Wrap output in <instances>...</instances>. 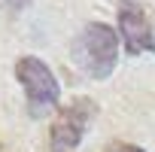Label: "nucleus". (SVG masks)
<instances>
[{"label":"nucleus","mask_w":155,"mask_h":152,"mask_svg":"<svg viewBox=\"0 0 155 152\" xmlns=\"http://www.w3.org/2000/svg\"><path fill=\"white\" fill-rule=\"evenodd\" d=\"M119 37L128 55H155V28L143 3L137 0H119Z\"/></svg>","instance_id":"20e7f679"},{"label":"nucleus","mask_w":155,"mask_h":152,"mask_svg":"<svg viewBox=\"0 0 155 152\" xmlns=\"http://www.w3.org/2000/svg\"><path fill=\"white\" fill-rule=\"evenodd\" d=\"M76 52H79V64L85 67L88 76L107 79L116 67V61H119V34L104 21H91L79 34Z\"/></svg>","instance_id":"f03ea898"},{"label":"nucleus","mask_w":155,"mask_h":152,"mask_svg":"<svg viewBox=\"0 0 155 152\" xmlns=\"http://www.w3.org/2000/svg\"><path fill=\"white\" fill-rule=\"evenodd\" d=\"M94 113H97V107L88 97H76L67 107H58V116H55L52 131H49L52 152H73L76 146H79V140L85 137Z\"/></svg>","instance_id":"7ed1b4c3"},{"label":"nucleus","mask_w":155,"mask_h":152,"mask_svg":"<svg viewBox=\"0 0 155 152\" xmlns=\"http://www.w3.org/2000/svg\"><path fill=\"white\" fill-rule=\"evenodd\" d=\"M15 79L25 88L28 107L34 116H46L52 110H58V97H61V85L55 79L52 67H46L37 55H21L15 61Z\"/></svg>","instance_id":"f257e3e1"},{"label":"nucleus","mask_w":155,"mask_h":152,"mask_svg":"<svg viewBox=\"0 0 155 152\" xmlns=\"http://www.w3.org/2000/svg\"><path fill=\"white\" fill-rule=\"evenodd\" d=\"M104 152H146V149H140V146H134V143H110Z\"/></svg>","instance_id":"39448f33"}]
</instances>
